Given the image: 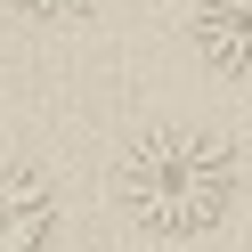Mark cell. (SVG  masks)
Here are the masks:
<instances>
[{"mask_svg": "<svg viewBox=\"0 0 252 252\" xmlns=\"http://www.w3.org/2000/svg\"><path fill=\"white\" fill-rule=\"evenodd\" d=\"M8 8H25V17H82V8H98V0H8Z\"/></svg>", "mask_w": 252, "mask_h": 252, "instance_id": "277c9868", "label": "cell"}, {"mask_svg": "<svg viewBox=\"0 0 252 252\" xmlns=\"http://www.w3.org/2000/svg\"><path fill=\"white\" fill-rule=\"evenodd\" d=\"M122 212L155 244H195L236 203V155L203 130H155L122 155Z\"/></svg>", "mask_w": 252, "mask_h": 252, "instance_id": "6da1fadb", "label": "cell"}, {"mask_svg": "<svg viewBox=\"0 0 252 252\" xmlns=\"http://www.w3.org/2000/svg\"><path fill=\"white\" fill-rule=\"evenodd\" d=\"M187 33H195V57L212 73L252 82V0H195L187 8Z\"/></svg>", "mask_w": 252, "mask_h": 252, "instance_id": "3957f363", "label": "cell"}, {"mask_svg": "<svg viewBox=\"0 0 252 252\" xmlns=\"http://www.w3.org/2000/svg\"><path fill=\"white\" fill-rule=\"evenodd\" d=\"M57 236V187L41 171H0V252H49Z\"/></svg>", "mask_w": 252, "mask_h": 252, "instance_id": "7a4b0ae2", "label": "cell"}]
</instances>
